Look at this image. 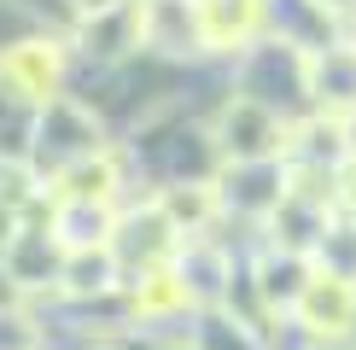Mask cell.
<instances>
[{
  "mask_svg": "<svg viewBox=\"0 0 356 350\" xmlns=\"http://www.w3.org/2000/svg\"><path fill=\"white\" fill-rule=\"evenodd\" d=\"M58 88V47L53 41H18L0 53V94L6 99H53Z\"/></svg>",
  "mask_w": 356,
  "mask_h": 350,
  "instance_id": "obj_1",
  "label": "cell"
},
{
  "mask_svg": "<svg viewBox=\"0 0 356 350\" xmlns=\"http://www.w3.org/2000/svg\"><path fill=\"white\" fill-rule=\"evenodd\" d=\"M135 35L146 47L164 53H187V41H204V18L187 0H140L135 6Z\"/></svg>",
  "mask_w": 356,
  "mask_h": 350,
  "instance_id": "obj_2",
  "label": "cell"
},
{
  "mask_svg": "<svg viewBox=\"0 0 356 350\" xmlns=\"http://www.w3.org/2000/svg\"><path fill=\"white\" fill-rule=\"evenodd\" d=\"M298 310H304V321H309L316 333H345L350 315H356V286L339 281V274H321V281L304 286Z\"/></svg>",
  "mask_w": 356,
  "mask_h": 350,
  "instance_id": "obj_3",
  "label": "cell"
},
{
  "mask_svg": "<svg viewBox=\"0 0 356 350\" xmlns=\"http://www.w3.org/2000/svg\"><path fill=\"white\" fill-rule=\"evenodd\" d=\"M204 18V47H240L257 29V0H199Z\"/></svg>",
  "mask_w": 356,
  "mask_h": 350,
  "instance_id": "obj_4",
  "label": "cell"
},
{
  "mask_svg": "<svg viewBox=\"0 0 356 350\" xmlns=\"http://www.w3.org/2000/svg\"><path fill=\"white\" fill-rule=\"evenodd\" d=\"M106 233H111L106 204H94V199H58V240H65V251L106 245Z\"/></svg>",
  "mask_w": 356,
  "mask_h": 350,
  "instance_id": "obj_5",
  "label": "cell"
},
{
  "mask_svg": "<svg viewBox=\"0 0 356 350\" xmlns=\"http://www.w3.org/2000/svg\"><path fill=\"white\" fill-rule=\"evenodd\" d=\"M53 187H58V199H94V204H106L111 187H117V169H111V158H82V164H70Z\"/></svg>",
  "mask_w": 356,
  "mask_h": 350,
  "instance_id": "obj_6",
  "label": "cell"
},
{
  "mask_svg": "<svg viewBox=\"0 0 356 350\" xmlns=\"http://www.w3.org/2000/svg\"><path fill=\"white\" fill-rule=\"evenodd\" d=\"M111 251L106 245H88V251H70V269H65V281L70 292H106L111 286Z\"/></svg>",
  "mask_w": 356,
  "mask_h": 350,
  "instance_id": "obj_7",
  "label": "cell"
},
{
  "mask_svg": "<svg viewBox=\"0 0 356 350\" xmlns=\"http://www.w3.org/2000/svg\"><path fill=\"white\" fill-rule=\"evenodd\" d=\"M164 216L175 228H199L211 216V193L204 187H175V193H164Z\"/></svg>",
  "mask_w": 356,
  "mask_h": 350,
  "instance_id": "obj_8",
  "label": "cell"
},
{
  "mask_svg": "<svg viewBox=\"0 0 356 350\" xmlns=\"http://www.w3.org/2000/svg\"><path fill=\"white\" fill-rule=\"evenodd\" d=\"M187 298V286H175V274H146V286H140V310L146 315H158V310H170V303H181Z\"/></svg>",
  "mask_w": 356,
  "mask_h": 350,
  "instance_id": "obj_9",
  "label": "cell"
},
{
  "mask_svg": "<svg viewBox=\"0 0 356 350\" xmlns=\"http://www.w3.org/2000/svg\"><path fill=\"white\" fill-rule=\"evenodd\" d=\"M70 6H76L82 18H106V12H117L123 0H70Z\"/></svg>",
  "mask_w": 356,
  "mask_h": 350,
  "instance_id": "obj_10",
  "label": "cell"
},
{
  "mask_svg": "<svg viewBox=\"0 0 356 350\" xmlns=\"http://www.w3.org/2000/svg\"><path fill=\"white\" fill-rule=\"evenodd\" d=\"M333 6H356V0H333Z\"/></svg>",
  "mask_w": 356,
  "mask_h": 350,
  "instance_id": "obj_11",
  "label": "cell"
}]
</instances>
